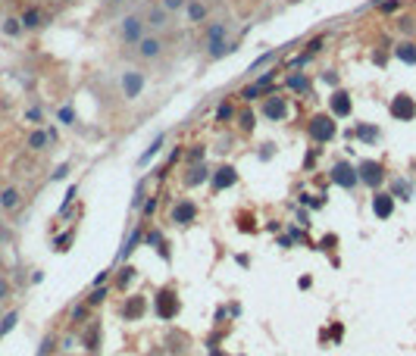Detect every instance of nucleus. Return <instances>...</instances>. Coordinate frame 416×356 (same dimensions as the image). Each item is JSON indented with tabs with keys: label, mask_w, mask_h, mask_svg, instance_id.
<instances>
[{
	"label": "nucleus",
	"mask_w": 416,
	"mask_h": 356,
	"mask_svg": "<svg viewBox=\"0 0 416 356\" xmlns=\"http://www.w3.org/2000/svg\"><path fill=\"white\" fill-rule=\"evenodd\" d=\"M19 191H16V187H6V191L3 194H0V206H3V209H16L19 206Z\"/></svg>",
	"instance_id": "nucleus-18"
},
{
	"label": "nucleus",
	"mask_w": 416,
	"mask_h": 356,
	"mask_svg": "<svg viewBox=\"0 0 416 356\" xmlns=\"http://www.w3.org/2000/svg\"><path fill=\"white\" fill-rule=\"evenodd\" d=\"M335 119L332 116H313L310 119V135H313V141H319V144H326V141H332L335 138Z\"/></svg>",
	"instance_id": "nucleus-4"
},
{
	"label": "nucleus",
	"mask_w": 416,
	"mask_h": 356,
	"mask_svg": "<svg viewBox=\"0 0 416 356\" xmlns=\"http://www.w3.org/2000/svg\"><path fill=\"white\" fill-rule=\"evenodd\" d=\"M6 297H9V281H6V278H0V303H3Z\"/></svg>",
	"instance_id": "nucleus-39"
},
{
	"label": "nucleus",
	"mask_w": 416,
	"mask_h": 356,
	"mask_svg": "<svg viewBox=\"0 0 416 356\" xmlns=\"http://www.w3.org/2000/svg\"><path fill=\"white\" fill-rule=\"evenodd\" d=\"M110 3H125V0H110Z\"/></svg>",
	"instance_id": "nucleus-45"
},
{
	"label": "nucleus",
	"mask_w": 416,
	"mask_h": 356,
	"mask_svg": "<svg viewBox=\"0 0 416 356\" xmlns=\"http://www.w3.org/2000/svg\"><path fill=\"white\" fill-rule=\"evenodd\" d=\"M135 47H138V56H141V59H157V56L166 50L163 38H157V34H144V38H141Z\"/></svg>",
	"instance_id": "nucleus-6"
},
{
	"label": "nucleus",
	"mask_w": 416,
	"mask_h": 356,
	"mask_svg": "<svg viewBox=\"0 0 416 356\" xmlns=\"http://www.w3.org/2000/svg\"><path fill=\"white\" fill-rule=\"evenodd\" d=\"M395 191H398L401 197H407V194H410V184L404 181V178H398V181H395Z\"/></svg>",
	"instance_id": "nucleus-36"
},
{
	"label": "nucleus",
	"mask_w": 416,
	"mask_h": 356,
	"mask_svg": "<svg viewBox=\"0 0 416 356\" xmlns=\"http://www.w3.org/2000/svg\"><path fill=\"white\" fill-rule=\"evenodd\" d=\"M144 19H147V28H166L169 25V13H166L163 6H153Z\"/></svg>",
	"instance_id": "nucleus-15"
},
{
	"label": "nucleus",
	"mask_w": 416,
	"mask_h": 356,
	"mask_svg": "<svg viewBox=\"0 0 416 356\" xmlns=\"http://www.w3.org/2000/svg\"><path fill=\"white\" fill-rule=\"evenodd\" d=\"M216 119H232V106H229V103H222L219 110H216Z\"/></svg>",
	"instance_id": "nucleus-38"
},
{
	"label": "nucleus",
	"mask_w": 416,
	"mask_h": 356,
	"mask_svg": "<svg viewBox=\"0 0 416 356\" xmlns=\"http://www.w3.org/2000/svg\"><path fill=\"white\" fill-rule=\"evenodd\" d=\"M141 313H144V300H141V297H132V300L125 303V310H122L125 319H138Z\"/></svg>",
	"instance_id": "nucleus-19"
},
{
	"label": "nucleus",
	"mask_w": 416,
	"mask_h": 356,
	"mask_svg": "<svg viewBox=\"0 0 416 356\" xmlns=\"http://www.w3.org/2000/svg\"><path fill=\"white\" fill-rule=\"evenodd\" d=\"M25 119H28V122H34V125H41V119H44V113L38 110V106H31V110L25 113Z\"/></svg>",
	"instance_id": "nucleus-33"
},
{
	"label": "nucleus",
	"mask_w": 416,
	"mask_h": 356,
	"mask_svg": "<svg viewBox=\"0 0 416 356\" xmlns=\"http://www.w3.org/2000/svg\"><path fill=\"white\" fill-rule=\"evenodd\" d=\"M194 216H197V206L191 203V200H182V203H175V209H172V222H175V225L194 222Z\"/></svg>",
	"instance_id": "nucleus-12"
},
{
	"label": "nucleus",
	"mask_w": 416,
	"mask_h": 356,
	"mask_svg": "<svg viewBox=\"0 0 416 356\" xmlns=\"http://www.w3.org/2000/svg\"><path fill=\"white\" fill-rule=\"evenodd\" d=\"M357 178H360L363 184H370V187H379L385 181V166L376 163V160H363L360 169H357Z\"/></svg>",
	"instance_id": "nucleus-3"
},
{
	"label": "nucleus",
	"mask_w": 416,
	"mask_h": 356,
	"mask_svg": "<svg viewBox=\"0 0 416 356\" xmlns=\"http://www.w3.org/2000/svg\"><path fill=\"white\" fill-rule=\"evenodd\" d=\"M160 6L166 9V13H172V9H182V6H185V0H163Z\"/></svg>",
	"instance_id": "nucleus-34"
},
{
	"label": "nucleus",
	"mask_w": 416,
	"mask_h": 356,
	"mask_svg": "<svg viewBox=\"0 0 416 356\" xmlns=\"http://www.w3.org/2000/svg\"><path fill=\"white\" fill-rule=\"evenodd\" d=\"M141 91H144V75H141L138 69H128V72H122V94H125V97L135 100Z\"/></svg>",
	"instance_id": "nucleus-7"
},
{
	"label": "nucleus",
	"mask_w": 416,
	"mask_h": 356,
	"mask_svg": "<svg viewBox=\"0 0 416 356\" xmlns=\"http://www.w3.org/2000/svg\"><path fill=\"white\" fill-rule=\"evenodd\" d=\"M147 244H160V231H150L147 234Z\"/></svg>",
	"instance_id": "nucleus-42"
},
{
	"label": "nucleus",
	"mask_w": 416,
	"mask_h": 356,
	"mask_svg": "<svg viewBox=\"0 0 416 356\" xmlns=\"http://www.w3.org/2000/svg\"><path fill=\"white\" fill-rule=\"evenodd\" d=\"M357 138H363V141H370V144H373V141H379V128H373V125H360V128H357Z\"/></svg>",
	"instance_id": "nucleus-26"
},
{
	"label": "nucleus",
	"mask_w": 416,
	"mask_h": 356,
	"mask_svg": "<svg viewBox=\"0 0 416 356\" xmlns=\"http://www.w3.org/2000/svg\"><path fill=\"white\" fill-rule=\"evenodd\" d=\"M56 116H59V122H63V125H72V122H75V113H72V106H63V110H59Z\"/></svg>",
	"instance_id": "nucleus-30"
},
{
	"label": "nucleus",
	"mask_w": 416,
	"mask_h": 356,
	"mask_svg": "<svg viewBox=\"0 0 416 356\" xmlns=\"http://www.w3.org/2000/svg\"><path fill=\"white\" fill-rule=\"evenodd\" d=\"M391 119H398V122H410L416 119V100L410 94H398V97H391Z\"/></svg>",
	"instance_id": "nucleus-2"
},
{
	"label": "nucleus",
	"mask_w": 416,
	"mask_h": 356,
	"mask_svg": "<svg viewBox=\"0 0 416 356\" xmlns=\"http://www.w3.org/2000/svg\"><path fill=\"white\" fill-rule=\"evenodd\" d=\"M263 116L272 119V122H282V119L288 116V100H285V97H276V94H272V97H266V103H263Z\"/></svg>",
	"instance_id": "nucleus-8"
},
{
	"label": "nucleus",
	"mask_w": 416,
	"mask_h": 356,
	"mask_svg": "<svg viewBox=\"0 0 416 356\" xmlns=\"http://www.w3.org/2000/svg\"><path fill=\"white\" fill-rule=\"evenodd\" d=\"M132 275H135V269H122V284H125V281H132Z\"/></svg>",
	"instance_id": "nucleus-43"
},
{
	"label": "nucleus",
	"mask_w": 416,
	"mask_h": 356,
	"mask_svg": "<svg viewBox=\"0 0 416 356\" xmlns=\"http://www.w3.org/2000/svg\"><path fill=\"white\" fill-rule=\"evenodd\" d=\"M291 3H301V0H291Z\"/></svg>",
	"instance_id": "nucleus-47"
},
{
	"label": "nucleus",
	"mask_w": 416,
	"mask_h": 356,
	"mask_svg": "<svg viewBox=\"0 0 416 356\" xmlns=\"http://www.w3.org/2000/svg\"><path fill=\"white\" fill-rule=\"evenodd\" d=\"M103 297H106V291H94V294L88 297V303H100V300H103Z\"/></svg>",
	"instance_id": "nucleus-40"
},
{
	"label": "nucleus",
	"mask_w": 416,
	"mask_h": 356,
	"mask_svg": "<svg viewBox=\"0 0 416 356\" xmlns=\"http://www.w3.org/2000/svg\"><path fill=\"white\" fill-rule=\"evenodd\" d=\"M66 172H69V166H59V169L53 172V181H59V178H66Z\"/></svg>",
	"instance_id": "nucleus-41"
},
{
	"label": "nucleus",
	"mask_w": 416,
	"mask_h": 356,
	"mask_svg": "<svg viewBox=\"0 0 416 356\" xmlns=\"http://www.w3.org/2000/svg\"><path fill=\"white\" fill-rule=\"evenodd\" d=\"M119 34H122L125 44H138L147 34V19L144 16H125L119 22Z\"/></svg>",
	"instance_id": "nucleus-1"
},
{
	"label": "nucleus",
	"mask_w": 416,
	"mask_h": 356,
	"mask_svg": "<svg viewBox=\"0 0 416 356\" xmlns=\"http://www.w3.org/2000/svg\"><path fill=\"white\" fill-rule=\"evenodd\" d=\"M238 181V172L232 169V166H219L216 172H213V178H210V184L216 187V191H225V187H232Z\"/></svg>",
	"instance_id": "nucleus-10"
},
{
	"label": "nucleus",
	"mask_w": 416,
	"mask_h": 356,
	"mask_svg": "<svg viewBox=\"0 0 416 356\" xmlns=\"http://www.w3.org/2000/svg\"><path fill=\"white\" fill-rule=\"evenodd\" d=\"M373 212L379 219H388L395 212V194H376L373 197Z\"/></svg>",
	"instance_id": "nucleus-13"
},
{
	"label": "nucleus",
	"mask_w": 416,
	"mask_h": 356,
	"mask_svg": "<svg viewBox=\"0 0 416 356\" xmlns=\"http://www.w3.org/2000/svg\"><path fill=\"white\" fill-rule=\"evenodd\" d=\"M398 6H401V0H379V9H382V13H395Z\"/></svg>",
	"instance_id": "nucleus-31"
},
{
	"label": "nucleus",
	"mask_w": 416,
	"mask_h": 356,
	"mask_svg": "<svg viewBox=\"0 0 416 356\" xmlns=\"http://www.w3.org/2000/svg\"><path fill=\"white\" fill-rule=\"evenodd\" d=\"M157 313H160V319H175L178 316V300H175L172 291H160L157 294Z\"/></svg>",
	"instance_id": "nucleus-9"
},
{
	"label": "nucleus",
	"mask_w": 416,
	"mask_h": 356,
	"mask_svg": "<svg viewBox=\"0 0 416 356\" xmlns=\"http://www.w3.org/2000/svg\"><path fill=\"white\" fill-rule=\"evenodd\" d=\"M288 88H291V91H307V88H310V81H307L304 75L294 72V75H288Z\"/></svg>",
	"instance_id": "nucleus-28"
},
{
	"label": "nucleus",
	"mask_w": 416,
	"mask_h": 356,
	"mask_svg": "<svg viewBox=\"0 0 416 356\" xmlns=\"http://www.w3.org/2000/svg\"><path fill=\"white\" fill-rule=\"evenodd\" d=\"M185 9H188V19L191 22H204L207 19V3H200V0H191Z\"/></svg>",
	"instance_id": "nucleus-16"
},
{
	"label": "nucleus",
	"mask_w": 416,
	"mask_h": 356,
	"mask_svg": "<svg viewBox=\"0 0 416 356\" xmlns=\"http://www.w3.org/2000/svg\"><path fill=\"white\" fill-rule=\"evenodd\" d=\"M332 181L341 184L344 191H351V187L360 181V178H357V169H354L351 163H335V166H332Z\"/></svg>",
	"instance_id": "nucleus-5"
},
{
	"label": "nucleus",
	"mask_w": 416,
	"mask_h": 356,
	"mask_svg": "<svg viewBox=\"0 0 416 356\" xmlns=\"http://www.w3.org/2000/svg\"><path fill=\"white\" fill-rule=\"evenodd\" d=\"M153 209H157V200H147V203H144V212H147V216H150V212Z\"/></svg>",
	"instance_id": "nucleus-44"
},
{
	"label": "nucleus",
	"mask_w": 416,
	"mask_h": 356,
	"mask_svg": "<svg viewBox=\"0 0 416 356\" xmlns=\"http://www.w3.org/2000/svg\"><path fill=\"white\" fill-rule=\"evenodd\" d=\"M138 244H141V231H132V234H128V241H125V247H122V250H119V259H128V256H132V250H135Z\"/></svg>",
	"instance_id": "nucleus-21"
},
{
	"label": "nucleus",
	"mask_w": 416,
	"mask_h": 356,
	"mask_svg": "<svg viewBox=\"0 0 416 356\" xmlns=\"http://www.w3.org/2000/svg\"><path fill=\"white\" fill-rule=\"evenodd\" d=\"M207 38H210V47H213V44H222V38H225V25H222V22H219V25H210Z\"/></svg>",
	"instance_id": "nucleus-25"
},
{
	"label": "nucleus",
	"mask_w": 416,
	"mask_h": 356,
	"mask_svg": "<svg viewBox=\"0 0 416 356\" xmlns=\"http://www.w3.org/2000/svg\"><path fill=\"white\" fill-rule=\"evenodd\" d=\"M395 56L401 59V63H407V66H416V44L413 41H404L395 47Z\"/></svg>",
	"instance_id": "nucleus-14"
},
{
	"label": "nucleus",
	"mask_w": 416,
	"mask_h": 356,
	"mask_svg": "<svg viewBox=\"0 0 416 356\" xmlns=\"http://www.w3.org/2000/svg\"><path fill=\"white\" fill-rule=\"evenodd\" d=\"M207 178H210V175H207V166H200V163H197L194 169H188V178H185V181L194 187V184H204Z\"/></svg>",
	"instance_id": "nucleus-17"
},
{
	"label": "nucleus",
	"mask_w": 416,
	"mask_h": 356,
	"mask_svg": "<svg viewBox=\"0 0 416 356\" xmlns=\"http://www.w3.org/2000/svg\"><path fill=\"white\" fill-rule=\"evenodd\" d=\"M44 22V16L38 13V9H25V16H22V28H38Z\"/></svg>",
	"instance_id": "nucleus-22"
},
{
	"label": "nucleus",
	"mask_w": 416,
	"mask_h": 356,
	"mask_svg": "<svg viewBox=\"0 0 416 356\" xmlns=\"http://www.w3.org/2000/svg\"><path fill=\"white\" fill-rule=\"evenodd\" d=\"M329 106H332V113H335V116H351V110H354L351 94H348V91H335V94L329 97Z\"/></svg>",
	"instance_id": "nucleus-11"
},
{
	"label": "nucleus",
	"mask_w": 416,
	"mask_h": 356,
	"mask_svg": "<svg viewBox=\"0 0 416 356\" xmlns=\"http://www.w3.org/2000/svg\"><path fill=\"white\" fill-rule=\"evenodd\" d=\"M0 241H3V231H0Z\"/></svg>",
	"instance_id": "nucleus-46"
},
{
	"label": "nucleus",
	"mask_w": 416,
	"mask_h": 356,
	"mask_svg": "<svg viewBox=\"0 0 416 356\" xmlns=\"http://www.w3.org/2000/svg\"><path fill=\"white\" fill-rule=\"evenodd\" d=\"M16 322H19V313H16V310H13V313H6V316H3V322H0V338L9 335V331L16 328Z\"/></svg>",
	"instance_id": "nucleus-23"
},
{
	"label": "nucleus",
	"mask_w": 416,
	"mask_h": 356,
	"mask_svg": "<svg viewBox=\"0 0 416 356\" xmlns=\"http://www.w3.org/2000/svg\"><path fill=\"white\" fill-rule=\"evenodd\" d=\"M269 59H276V50H269V53H263V56H260V59H257V63H254L251 69H260V66H266V63H269Z\"/></svg>",
	"instance_id": "nucleus-37"
},
{
	"label": "nucleus",
	"mask_w": 416,
	"mask_h": 356,
	"mask_svg": "<svg viewBox=\"0 0 416 356\" xmlns=\"http://www.w3.org/2000/svg\"><path fill=\"white\" fill-rule=\"evenodd\" d=\"M260 94H263V88H260V85H247V88L241 91V97H244L247 103H251V100H257V97H260Z\"/></svg>",
	"instance_id": "nucleus-29"
},
{
	"label": "nucleus",
	"mask_w": 416,
	"mask_h": 356,
	"mask_svg": "<svg viewBox=\"0 0 416 356\" xmlns=\"http://www.w3.org/2000/svg\"><path fill=\"white\" fill-rule=\"evenodd\" d=\"M204 160V147H194V150H188V163H200Z\"/></svg>",
	"instance_id": "nucleus-35"
},
{
	"label": "nucleus",
	"mask_w": 416,
	"mask_h": 356,
	"mask_svg": "<svg viewBox=\"0 0 416 356\" xmlns=\"http://www.w3.org/2000/svg\"><path fill=\"white\" fill-rule=\"evenodd\" d=\"M163 141H166L163 135H157V138H153V144H150V147H147L144 153H141V160H138V163H141V166H144V163H150V160H153V157H157V153H160V147H163Z\"/></svg>",
	"instance_id": "nucleus-20"
},
{
	"label": "nucleus",
	"mask_w": 416,
	"mask_h": 356,
	"mask_svg": "<svg viewBox=\"0 0 416 356\" xmlns=\"http://www.w3.org/2000/svg\"><path fill=\"white\" fill-rule=\"evenodd\" d=\"M19 31H22V19H3V34H9V38H16Z\"/></svg>",
	"instance_id": "nucleus-27"
},
{
	"label": "nucleus",
	"mask_w": 416,
	"mask_h": 356,
	"mask_svg": "<svg viewBox=\"0 0 416 356\" xmlns=\"http://www.w3.org/2000/svg\"><path fill=\"white\" fill-rule=\"evenodd\" d=\"M47 141H50V135H47V132H34V135L28 138V147H31V150H44Z\"/></svg>",
	"instance_id": "nucleus-24"
},
{
	"label": "nucleus",
	"mask_w": 416,
	"mask_h": 356,
	"mask_svg": "<svg viewBox=\"0 0 416 356\" xmlns=\"http://www.w3.org/2000/svg\"><path fill=\"white\" fill-rule=\"evenodd\" d=\"M238 125H241L244 132H251V128H254V116L251 113H241V116H238Z\"/></svg>",
	"instance_id": "nucleus-32"
}]
</instances>
